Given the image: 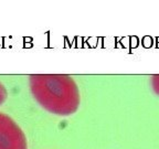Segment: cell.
<instances>
[{
    "label": "cell",
    "mask_w": 159,
    "mask_h": 149,
    "mask_svg": "<svg viewBox=\"0 0 159 149\" xmlns=\"http://www.w3.org/2000/svg\"><path fill=\"white\" fill-rule=\"evenodd\" d=\"M30 85L34 98L50 113L66 116L79 108V88L67 75H32Z\"/></svg>",
    "instance_id": "obj_1"
},
{
    "label": "cell",
    "mask_w": 159,
    "mask_h": 149,
    "mask_svg": "<svg viewBox=\"0 0 159 149\" xmlns=\"http://www.w3.org/2000/svg\"><path fill=\"white\" fill-rule=\"evenodd\" d=\"M0 149H28L22 130L3 114H0Z\"/></svg>",
    "instance_id": "obj_2"
},
{
    "label": "cell",
    "mask_w": 159,
    "mask_h": 149,
    "mask_svg": "<svg viewBox=\"0 0 159 149\" xmlns=\"http://www.w3.org/2000/svg\"><path fill=\"white\" fill-rule=\"evenodd\" d=\"M152 84L154 91L159 95V75H154L152 79Z\"/></svg>",
    "instance_id": "obj_3"
},
{
    "label": "cell",
    "mask_w": 159,
    "mask_h": 149,
    "mask_svg": "<svg viewBox=\"0 0 159 149\" xmlns=\"http://www.w3.org/2000/svg\"><path fill=\"white\" fill-rule=\"evenodd\" d=\"M5 97H6V91H5V88H3L2 85L0 84V103L3 102Z\"/></svg>",
    "instance_id": "obj_4"
}]
</instances>
